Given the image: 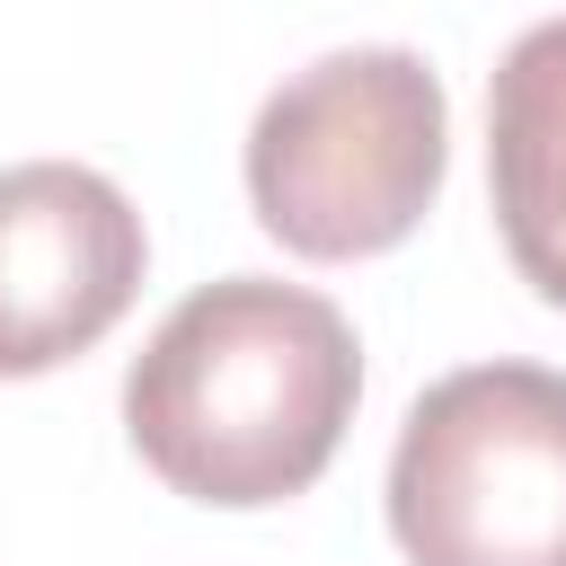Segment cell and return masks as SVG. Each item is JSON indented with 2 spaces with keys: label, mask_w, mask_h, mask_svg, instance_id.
Here are the masks:
<instances>
[{
  "label": "cell",
  "mask_w": 566,
  "mask_h": 566,
  "mask_svg": "<svg viewBox=\"0 0 566 566\" xmlns=\"http://www.w3.org/2000/svg\"><path fill=\"white\" fill-rule=\"evenodd\" d=\"M486 186L522 283L566 310V18L513 35L486 80Z\"/></svg>",
  "instance_id": "5"
},
{
  "label": "cell",
  "mask_w": 566,
  "mask_h": 566,
  "mask_svg": "<svg viewBox=\"0 0 566 566\" xmlns=\"http://www.w3.org/2000/svg\"><path fill=\"white\" fill-rule=\"evenodd\" d=\"M363 398V345L336 301L221 274L186 292L124 371V433L133 451L195 504L248 513L301 495Z\"/></svg>",
  "instance_id": "1"
},
{
  "label": "cell",
  "mask_w": 566,
  "mask_h": 566,
  "mask_svg": "<svg viewBox=\"0 0 566 566\" xmlns=\"http://www.w3.org/2000/svg\"><path fill=\"white\" fill-rule=\"evenodd\" d=\"M451 159V106L424 53L345 44L301 62L248 124V203L256 221L318 265L398 248Z\"/></svg>",
  "instance_id": "2"
},
{
  "label": "cell",
  "mask_w": 566,
  "mask_h": 566,
  "mask_svg": "<svg viewBox=\"0 0 566 566\" xmlns=\"http://www.w3.org/2000/svg\"><path fill=\"white\" fill-rule=\"evenodd\" d=\"M389 531L407 566H566V371L433 380L389 451Z\"/></svg>",
  "instance_id": "3"
},
{
  "label": "cell",
  "mask_w": 566,
  "mask_h": 566,
  "mask_svg": "<svg viewBox=\"0 0 566 566\" xmlns=\"http://www.w3.org/2000/svg\"><path fill=\"white\" fill-rule=\"evenodd\" d=\"M150 230L133 195L80 159L0 168V380L88 354L142 292Z\"/></svg>",
  "instance_id": "4"
}]
</instances>
